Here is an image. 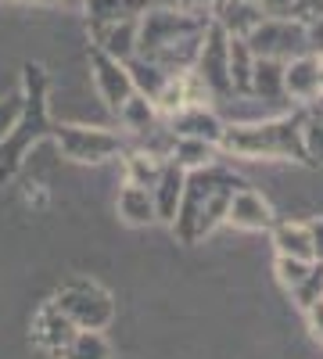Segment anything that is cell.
I'll use <instances>...</instances> for the list:
<instances>
[{"instance_id": "cell-4", "label": "cell", "mask_w": 323, "mask_h": 359, "mask_svg": "<svg viewBox=\"0 0 323 359\" xmlns=\"http://www.w3.org/2000/svg\"><path fill=\"white\" fill-rule=\"evenodd\" d=\"M47 69L29 62L22 65V115L11 130V137L0 144V184H8V180L18 176L22 162H25V151L29 147H36L40 140L50 137V115H47Z\"/></svg>"}, {"instance_id": "cell-15", "label": "cell", "mask_w": 323, "mask_h": 359, "mask_svg": "<svg viewBox=\"0 0 323 359\" xmlns=\"http://www.w3.org/2000/svg\"><path fill=\"white\" fill-rule=\"evenodd\" d=\"M226 36H238L245 40L252 29L262 22V11L252 4V0H216L212 4V15H209Z\"/></svg>"}, {"instance_id": "cell-23", "label": "cell", "mask_w": 323, "mask_h": 359, "mask_svg": "<svg viewBox=\"0 0 323 359\" xmlns=\"http://www.w3.org/2000/svg\"><path fill=\"white\" fill-rule=\"evenodd\" d=\"M86 15V25L94 22H123V18H140L151 4L148 0H79Z\"/></svg>"}, {"instance_id": "cell-38", "label": "cell", "mask_w": 323, "mask_h": 359, "mask_svg": "<svg viewBox=\"0 0 323 359\" xmlns=\"http://www.w3.org/2000/svg\"><path fill=\"white\" fill-rule=\"evenodd\" d=\"M305 108H309L316 118H323V97H319V101H312V104H305Z\"/></svg>"}, {"instance_id": "cell-20", "label": "cell", "mask_w": 323, "mask_h": 359, "mask_svg": "<svg viewBox=\"0 0 323 359\" xmlns=\"http://www.w3.org/2000/svg\"><path fill=\"white\" fill-rule=\"evenodd\" d=\"M226 72H230V90H233V97H252L255 54H252L248 43L238 40V36L226 40Z\"/></svg>"}, {"instance_id": "cell-17", "label": "cell", "mask_w": 323, "mask_h": 359, "mask_svg": "<svg viewBox=\"0 0 323 359\" xmlns=\"http://www.w3.org/2000/svg\"><path fill=\"white\" fill-rule=\"evenodd\" d=\"M115 118H119V126H123V130H126L133 140H144L148 133H155V130L165 123V118L155 111V104H151L148 97H144V94H133V97L123 104V111L115 115Z\"/></svg>"}, {"instance_id": "cell-18", "label": "cell", "mask_w": 323, "mask_h": 359, "mask_svg": "<svg viewBox=\"0 0 323 359\" xmlns=\"http://www.w3.org/2000/svg\"><path fill=\"white\" fill-rule=\"evenodd\" d=\"M162 169H165V158L144 151V147H126V151H123V176H126L130 187L151 191V187L158 184Z\"/></svg>"}, {"instance_id": "cell-11", "label": "cell", "mask_w": 323, "mask_h": 359, "mask_svg": "<svg viewBox=\"0 0 323 359\" xmlns=\"http://www.w3.org/2000/svg\"><path fill=\"white\" fill-rule=\"evenodd\" d=\"M226 223L233 230H245V233H262L277 223L273 216V205L262 198L259 191H252L248 184L230 198V208H226Z\"/></svg>"}, {"instance_id": "cell-27", "label": "cell", "mask_w": 323, "mask_h": 359, "mask_svg": "<svg viewBox=\"0 0 323 359\" xmlns=\"http://www.w3.org/2000/svg\"><path fill=\"white\" fill-rule=\"evenodd\" d=\"M302 151L305 165H323V118H316L309 108H302Z\"/></svg>"}, {"instance_id": "cell-31", "label": "cell", "mask_w": 323, "mask_h": 359, "mask_svg": "<svg viewBox=\"0 0 323 359\" xmlns=\"http://www.w3.org/2000/svg\"><path fill=\"white\" fill-rule=\"evenodd\" d=\"M262 18H295V0H255Z\"/></svg>"}, {"instance_id": "cell-40", "label": "cell", "mask_w": 323, "mask_h": 359, "mask_svg": "<svg viewBox=\"0 0 323 359\" xmlns=\"http://www.w3.org/2000/svg\"><path fill=\"white\" fill-rule=\"evenodd\" d=\"M316 309H323V294H319V302H316Z\"/></svg>"}, {"instance_id": "cell-36", "label": "cell", "mask_w": 323, "mask_h": 359, "mask_svg": "<svg viewBox=\"0 0 323 359\" xmlns=\"http://www.w3.org/2000/svg\"><path fill=\"white\" fill-rule=\"evenodd\" d=\"M305 316H309V327H312V334H316V338L323 341V309H316V306H312V309H305Z\"/></svg>"}, {"instance_id": "cell-37", "label": "cell", "mask_w": 323, "mask_h": 359, "mask_svg": "<svg viewBox=\"0 0 323 359\" xmlns=\"http://www.w3.org/2000/svg\"><path fill=\"white\" fill-rule=\"evenodd\" d=\"M316 83H319V97H323V54H316Z\"/></svg>"}, {"instance_id": "cell-16", "label": "cell", "mask_w": 323, "mask_h": 359, "mask_svg": "<svg viewBox=\"0 0 323 359\" xmlns=\"http://www.w3.org/2000/svg\"><path fill=\"white\" fill-rule=\"evenodd\" d=\"M184 180H187V172H184L180 165L165 162V169H162V176H158V184L151 187V198H155V216H158L162 223H172L176 208H180V198H184Z\"/></svg>"}, {"instance_id": "cell-29", "label": "cell", "mask_w": 323, "mask_h": 359, "mask_svg": "<svg viewBox=\"0 0 323 359\" xmlns=\"http://www.w3.org/2000/svg\"><path fill=\"white\" fill-rule=\"evenodd\" d=\"M319 294H323V262H316V266H312V273L305 277V284L291 291V298H295L298 309L305 313V309H312V306L319 302Z\"/></svg>"}, {"instance_id": "cell-5", "label": "cell", "mask_w": 323, "mask_h": 359, "mask_svg": "<svg viewBox=\"0 0 323 359\" xmlns=\"http://www.w3.org/2000/svg\"><path fill=\"white\" fill-rule=\"evenodd\" d=\"M47 140H54L57 151H62L69 162H79V165H97V162L123 158V151L130 147L126 133L101 130V126H76V123L50 126Z\"/></svg>"}, {"instance_id": "cell-30", "label": "cell", "mask_w": 323, "mask_h": 359, "mask_svg": "<svg viewBox=\"0 0 323 359\" xmlns=\"http://www.w3.org/2000/svg\"><path fill=\"white\" fill-rule=\"evenodd\" d=\"M22 104H25L22 101V90H15V94H8V97H0V144L11 137L18 115H22Z\"/></svg>"}, {"instance_id": "cell-26", "label": "cell", "mask_w": 323, "mask_h": 359, "mask_svg": "<svg viewBox=\"0 0 323 359\" xmlns=\"http://www.w3.org/2000/svg\"><path fill=\"white\" fill-rule=\"evenodd\" d=\"M126 72H130V79H133V90H137V94H144L148 101L158 94L162 83L169 79L162 69H155V65H148V62H140V57H130V62H126Z\"/></svg>"}, {"instance_id": "cell-6", "label": "cell", "mask_w": 323, "mask_h": 359, "mask_svg": "<svg viewBox=\"0 0 323 359\" xmlns=\"http://www.w3.org/2000/svg\"><path fill=\"white\" fill-rule=\"evenodd\" d=\"M54 306L72 320L76 331H104V327L115 320L111 294L97 280H86V277L65 280L54 294Z\"/></svg>"}, {"instance_id": "cell-14", "label": "cell", "mask_w": 323, "mask_h": 359, "mask_svg": "<svg viewBox=\"0 0 323 359\" xmlns=\"http://www.w3.org/2000/svg\"><path fill=\"white\" fill-rule=\"evenodd\" d=\"M284 101H295L298 108L319 101V83H316V54H298L284 62Z\"/></svg>"}, {"instance_id": "cell-35", "label": "cell", "mask_w": 323, "mask_h": 359, "mask_svg": "<svg viewBox=\"0 0 323 359\" xmlns=\"http://www.w3.org/2000/svg\"><path fill=\"white\" fill-rule=\"evenodd\" d=\"M212 4H216V0H176V8H184L191 15H201V18L212 15Z\"/></svg>"}, {"instance_id": "cell-10", "label": "cell", "mask_w": 323, "mask_h": 359, "mask_svg": "<svg viewBox=\"0 0 323 359\" xmlns=\"http://www.w3.org/2000/svg\"><path fill=\"white\" fill-rule=\"evenodd\" d=\"M29 334H33V345L36 348H43L47 355L57 359V355L65 352V345L76 338V327H72V320L62 309L54 306V298H50V302H43L33 313V331H29Z\"/></svg>"}, {"instance_id": "cell-9", "label": "cell", "mask_w": 323, "mask_h": 359, "mask_svg": "<svg viewBox=\"0 0 323 359\" xmlns=\"http://www.w3.org/2000/svg\"><path fill=\"white\" fill-rule=\"evenodd\" d=\"M86 62H90V72H94V86H97V97L104 101V108L111 115H119L123 104L137 94L133 90V79L126 72V62H115V57L101 54L97 47L86 50Z\"/></svg>"}, {"instance_id": "cell-39", "label": "cell", "mask_w": 323, "mask_h": 359, "mask_svg": "<svg viewBox=\"0 0 323 359\" xmlns=\"http://www.w3.org/2000/svg\"><path fill=\"white\" fill-rule=\"evenodd\" d=\"M0 4H22V0H0Z\"/></svg>"}, {"instance_id": "cell-2", "label": "cell", "mask_w": 323, "mask_h": 359, "mask_svg": "<svg viewBox=\"0 0 323 359\" xmlns=\"http://www.w3.org/2000/svg\"><path fill=\"white\" fill-rule=\"evenodd\" d=\"M212 18L191 15L184 8H148L137 18V54L140 62L162 69L165 76L194 69L198 47Z\"/></svg>"}, {"instance_id": "cell-21", "label": "cell", "mask_w": 323, "mask_h": 359, "mask_svg": "<svg viewBox=\"0 0 323 359\" xmlns=\"http://www.w3.org/2000/svg\"><path fill=\"white\" fill-rule=\"evenodd\" d=\"M115 212H119V219L126 226H151L158 216H155V198L151 191H144V187H130L123 184L119 198H115Z\"/></svg>"}, {"instance_id": "cell-19", "label": "cell", "mask_w": 323, "mask_h": 359, "mask_svg": "<svg viewBox=\"0 0 323 359\" xmlns=\"http://www.w3.org/2000/svg\"><path fill=\"white\" fill-rule=\"evenodd\" d=\"M270 233H273L277 255L312 262V241H309V226H305V223H298V219H280V223L270 226Z\"/></svg>"}, {"instance_id": "cell-41", "label": "cell", "mask_w": 323, "mask_h": 359, "mask_svg": "<svg viewBox=\"0 0 323 359\" xmlns=\"http://www.w3.org/2000/svg\"><path fill=\"white\" fill-rule=\"evenodd\" d=\"M252 4H255V0H252Z\"/></svg>"}, {"instance_id": "cell-28", "label": "cell", "mask_w": 323, "mask_h": 359, "mask_svg": "<svg viewBox=\"0 0 323 359\" xmlns=\"http://www.w3.org/2000/svg\"><path fill=\"white\" fill-rule=\"evenodd\" d=\"M312 266L316 262H302V259H284V255H277V280L287 287V291H295V287H302L305 284V277L312 273Z\"/></svg>"}, {"instance_id": "cell-13", "label": "cell", "mask_w": 323, "mask_h": 359, "mask_svg": "<svg viewBox=\"0 0 323 359\" xmlns=\"http://www.w3.org/2000/svg\"><path fill=\"white\" fill-rule=\"evenodd\" d=\"M165 130L172 137H191V140H205V144L219 147L226 123L212 108H187V111H176L172 118H165Z\"/></svg>"}, {"instance_id": "cell-24", "label": "cell", "mask_w": 323, "mask_h": 359, "mask_svg": "<svg viewBox=\"0 0 323 359\" xmlns=\"http://www.w3.org/2000/svg\"><path fill=\"white\" fill-rule=\"evenodd\" d=\"M252 97L266 101V104H280L284 101V65L280 62H259V57H255Z\"/></svg>"}, {"instance_id": "cell-1", "label": "cell", "mask_w": 323, "mask_h": 359, "mask_svg": "<svg viewBox=\"0 0 323 359\" xmlns=\"http://www.w3.org/2000/svg\"><path fill=\"white\" fill-rule=\"evenodd\" d=\"M241 187H245V180L230 165H223V158L198 172H187L180 208H176V216L169 223L172 237L180 245H201L205 237H212L226 223L230 198Z\"/></svg>"}, {"instance_id": "cell-12", "label": "cell", "mask_w": 323, "mask_h": 359, "mask_svg": "<svg viewBox=\"0 0 323 359\" xmlns=\"http://www.w3.org/2000/svg\"><path fill=\"white\" fill-rule=\"evenodd\" d=\"M90 29V47H97L101 54L115 57V62H130L137 54V18H123V22H94Z\"/></svg>"}, {"instance_id": "cell-8", "label": "cell", "mask_w": 323, "mask_h": 359, "mask_svg": "<svg viewBox=\"0 0 323 359\" xmlns=\"http://www.w3.org/2000/svg\"><path fill=\"white\" fill-rule=\"evenodd\" d=\"M226 33L209 22V29H205V40L198 47V57H194V76L209 86V94L216 101L223 97H233V90H230V72H226Z\"/></svg>"}, {"instance_id": "cell-7", "label": "cell", "mask_w": 323, "mask_h": 359, "mask_svg": "<svg viewBox=\"0 0 323 359\" xmlns=\"http://www.w3.org/2000/svg\"><path fill=\"white\" fill-rule=\"evenodd\" d=\"M245 43L259 62H280L284 65L298 54H309L305 22H298V18H262L245 36Z\"/></svg>"}, {"instance_id": "cell-33", "label": "cell", "mask_w": 323, "mask_h": 359, "mask_svg": "<svg viewBox=\"0 0 323 359\" xmlns=\"http://www.w3.org/2000/svg\"><path fill=\"white\" fill-rule=\"evenodd\" d=\"M323 15V0H295V18L298 22H312V18H319Z\"/></svg>"}, {"instance_id": "cell-3", "label": "cell", "mask_w": 323, "mask_h": 359, "mask_svg": "<svg viewBox=\"0 0 323 359\" xmlns=\"http://www.w3.org/2000/svg\"><path fill=\"white\" fill-rule=\"evenodd\" d=\"M223 158H241V162H302V108L284 111L259 123H238L226 126L219 140Z\"/></svg>"}, {"instance_id": "cell-25", "label": "cell", "mask_w": 323, "mask_h": 359, "mask_svg": "<svg viewBox=\"0 0 323 359\" xmlns=\"http://www.w3.org/2000/svg\"><path fill=\"white\" fill-rule=\"evenodd\" d=\"M57 359H111V345L101 331H76V338Z\"/></svg>"}, {"instance_id": "cell-32", "label": "cell", "mask_w": 323, "mask_h": 359, "mask_svg": "<svg viewBox=\"0 0 323 359\" xmlns=\"http://www.w3.org/2000/svg\"><path fill=\"white\" fill-rule=\"evenodd\" d=\"M305 43H309V54H323V15L305 25Z\"/></svg>"}, {"instance_id": "cell-22", "label": "cell", "mask_w": 323, "mask_h": 359, "mask_svg": "<svg viewBox=\"0 0 323 359\" xmlns=\"http://www.w3.org/2000/svg\"><path fill=\"white\" fill-rule=\"evenodd\" d=\"M219 147L216 144H205V140H191V137H172V147H169V162L180 165L184 172H198L205 165L219 162Z\"/></svg>"}, {"instance_id": "cell-34", "label": "cell", "mask_w": 323, "mask_h": 359, "mask_svg": "<svg viewBox=\"0 0 323 359\" xmlns=\"http://www.w3.org/2000/svg\"><path fill=\"white\" fill-rule=\"evenodd\" d=\"M305 226H309V241H312V262H323V216Z\"/></svg>"}]
</instances>
